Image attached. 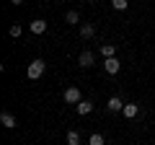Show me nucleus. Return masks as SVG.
Listing matches in <instances>:
<instances>
[{
  "label": "nucleus",
  "mask_w": 155,
  "mask_h": 145,
  "mask_svg": "<svg viewBox=\"0 0 155 145\" xmlns=\"http://www.w3.org/2000/svg\"><path fill=\"white\" fill-rule=\"evenodd\" d=\"M21 31H23V29L18 26V23H16V26H11V29H8V34H11L13 39H18V36H21Z\"/></svg>",
  "instance_id": "16"
},
{
  "label": "nucleus",
  "mask_w": 155,
  "mask_h": 145,
  "mask_svg": "<svg viewBox=\"0 0 155 145\" xmlns=\"http://www.w3.org/2000/svg\"><path fill=\"white\" fill-rule=\"evenodd\" d=\"M122 114H124V117H127V119H134V117H137V114H140V106H137V104H124Z\"/></svg>",
  "instance_id": "8"
},
{
  "label": "nucleus",
  "mask_w": 155,
  "mask_h": 145,
  "mask_svg": "<svg viewBox=\"0 0 155 145\" xmlns=\"http://www.w3.org/2000/svg\"><path fill=\"white\" fill-rule=\"evenodd\" d=\"M28 31H31V34H36V36H39V34H44V31H47V21H41V18L31 21V23H28Z\"/></svg>",
  "instance_id": "6"
},
{
  "label": "nucleus",
  "mask_w": 155,
  "mask_h": 145,
  "mask_svg": "<svg viewBox=\"0 0 155 145\" xmlns=\"http://www.w3.org/2000/svg\"><path fill=\"white\" fill-rule=\"evenodd\" d=\"M11 3H13V5H21V3H23V0H11Z\"/></svg>",
  "instance_id": "17"
},
{
  "label": "nucleus",
  "mask_w": 155,
  "mask_h": 145,
  "mask_svg": "<svg viewBox=\"0 0 155 145\" xmlns=\"http://www.w3.org/2000/svg\"><path fill=\"white\" fill-rule=\"evenodd\" d=\"M65 21L70 23V26H78V23H80V13H78V11H67L65 13Z\"/></svg>",
  "instance_id": "11"
},
{
  "label": "nucleus",
  "mask_w": 155,
  "mask_h": 145,
  "mask_svg": "<svg viewBox=\"0 0 155 145\" xmlns=\"http://www.w3.org/2000/svg\"><path fill=\"white\" fill-rule=\"evenodd\" d=\"M111 5H114V11H127L129 0H111Z\"/></svg>",
  "instance_id": "15"
},
{
  "label": "nucleus",
  "mask_w": 155,
  "mask_h": 145,
  "mask_svg": "<svg viewBox=\"0 0 155 145\" xmlns=\"http://www.w3.org/2000/svg\"><path fill=\"white\" fill-rule=\"evenodd\" d=\"M0 124H3V127H5V130H16V127H18L16 117H13L11 112H3V114H0Z\"/></svg>",
  "instance_id": "3"
},
{
  "label": "nucleus",
  "mask_w": 155,
  "mask_h": 145,
  "mask_svg": "<svg viewBox=\"0 0 155 145\" xmlns=\"http://www.w3.org/2000/svg\"><path fill=\"white\" fill-rule=\"evenodd\" d=\"M93 112V101H80V104H78V114H80V117H88V114Z\"/></svg>",
  "instance_id": "9"
},
{
  "label": "nucleus",
  "mask_w": 155,
  "mask_h": 145,
  "mask_svg": "<svg viewBox=\"0 0 155 145\" xmlns=\"http://www.w3.org/2000/svg\"><path fill=\"white\" fill-rule=\"evenodd\" d=\"M93 62H96L93 52H80V55H78V65H80V67H91Z\"/></svg>",
  "instance_id": "4"
},
{
  "label": "nucleus",
  "mask_w": 155,
  "mask_h": 145,
  "mask_svg": "<svg viewBox=\"0 0 155 145\" xmlns=\"http://www.w3.org/2000/svg\"><path fill=\"white\" fill-rule=\"evenodd\" d=\"M88 3H96V0H88Z\"/></svg>",
  "instance_id": "18"
},
{
  "label": "nucleus",
  "mask_w": 155,
  "mask_h": 145,
  "mask_svg": "<svg viewBox=\"0 0 155 145\" xmlns=\"http://www.w3.org/2000/svg\"><path fill=\"white\" fill-rule=\"evenodd\" d=\"M88 145H106V140H104V135H98V132H93L88 137Z\"/></svg>",
  "instance_id": "14"
},
{
  "label": "nucleus",
  "mask_w": 155,
  "mask_h": 145,
  "mask_svg": "<svg viewBox=\"0 0 155 145\" xmlns=\"http://www.w3.org/2000/svg\"><path fill=\"white\" fill-rule=\"evenodd\" d=\"M119 67H122V62L116 60V57H109V60L104 62V70L109 72V75H116V72H119Z\"/></svg>",
  "instance_id": "5"
},
{
  "label": "nucleus",
  "mask_w": 155,
  "mask_h": 145,
  "mask_svg": "<svg viewBox=\"0 0 155 145\" xmlns=\"http://www.w3.org/2000/svg\"><path fill=\"white\" fill-rule=\"evenodd\" d=\"M65 101L67 104H80L83 101V96H80V88H75V86H70V88H65Z\"/></svg>",
  "instance_id": "2"
},
{
  "label": "nucleus",
  "mask_w": 155,
  "mask_h": 145,
  "mask_svg": "<svg viewBox=\"0 0 155 145\" xmlns=\"http://www.w3.org/2000/svg\"><path fill=\"white\" fill-rule=\"evenodd\" d=\"M101 57H106V60H109V57H114V52H116V47L114 44H104V47H101Z\"/></svg>",
  "instance_id": "12"
},
{
  "label": "nucleus",
  "mask_w": 155,
  "mask_h": 145,
  "mask_svg": "<svg viewBox=\"0 0 155 145\" xmlns=\"http://www.w3.org/2000/svg\"><path fill=\"white\" fill-rule=\"evenodd\" d=\"M80 36H83V39H93L96 36V26L93 23H83V26H80Z\"/></svg>",
  "instance_id": "10"
},
{
  "label": "nucleus",
  "mask_w": 155,
  "mask_h": 145,
  "mask_svg": "<svg viewBox=\"0 0 155 145\" xmlns=\"http://www.w3.org/2000/svg\"><path fill=\"white\" fill-rule=\"evenodd\" d=\"M106 109H109V112H122V109H124V101L119 99V96H111V99L106 101Z\"/></svg>",
  "instance_id": "7"
},
{
  "label": "nucleus",
  "mask_w": 155,
  "mask_h": 145,
  "mask_svg": "<svg viewBox=\"0 0 155 145\" xmlns=\"http://www.w3.org/2000/svg\"><path fill=\"white\" fill-rule=\"evenodd\" d=\"M44 70H47V62L36 57V60H31V62H28V67H26V75H28L31 80H39L41 75H44Z\"/></svg>",
  "instance_id": "1"
},
{
  "label": "nucleus",
  "mask_w": 155,
  "mask_h": 145,
  "mask_svg": "<svg viewBox=\"0 0 155 145\" xmlns=\"http://www.w3.org/2000/svg\"><path fill=\"white\" fill-rule=\"evenodd\" d=\"M67 145H80V132L70 130V132H67Z\"/></svg>",
  "instance_id": "13"
}]
</instances>
